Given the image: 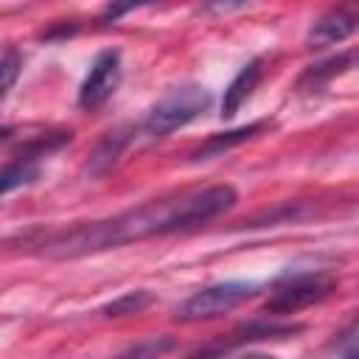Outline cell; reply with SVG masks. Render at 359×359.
<instances>
[{"mask_svg":"<svg viewBox=\"0 0 359 359\" xmlns=\"http://www.w3.org/2000/svg\"><path fill=\"white\" fill-rule=\"evenodd\" d=\"M151 303V294L146 289L137 292H126L121 297H115L112 303L104 306V317H123V314H137L140 309H146Z\"/></svg>","mask_w":359,"mask_h":359,"instance_id":"12","label":"cell"},{"mask_svg":"<svg viewBox=\"0 0 359 359\" xmlns=\"http://www.w3.org/2000/svg\"><path fill=\"white\" fill-rule=\"evenodd\" d=\"M39 174V165L36 163H22V160H8L6 168H3V177H0V191L3 194H11L17 185H25V182H34Z\"/></svg>","mask_w":359,"mask_h":359,"instance_id":"11","label":"cell"},{"mask_svg":"<svg viewBox=\"0 0 359 359\" xmlns=\"http://www.w3.org/2000/svg\"><path fill=\"white\" fill-rule=\"evenodd\" d=\"M356 31H359V6H334L311 22L309 45L314 48L337 45V42H345Z\"/></svg>","mask_w":359,"mask_h":359,"instance_id":"6","label":"cell"},{"mask_svg":"<svg viewBox=\"0 0 359 359\" xmlns=\"http://www.w3.org/2000/svg\"><path fill=\"white\" fill-rule=\"evenodd\" d=\"M160 351H163V342H149V345H140V348H135L132 353H126L121 359H154Z\"/></svg>","mask_w":359,"mask_h":359,"instance_id":"14","label":"cell"},{"mask_svg":"<svg viewBox=\"0 0 359 359\" xmlns=\"http://www.w3.org/2000/svg\"><path fill=\"white\" fill-rule=\"evenodd\" d=\"M126 143H129L126 129H112V132H107V135L101 137V143L95 146L93 157H90L93 171H107V168L118 160V154L123 151V146H126Z\"/></svg>","mask_w":359,"mask_h":359,"instance_id":"9","label":"cell"},{"mask_svg":"<svg viewBox=\"0 0 359 359\" xmlns=\"http://www.w3.org/2000/svg\"><path fill=\"white\" fill-rule=\"evenodd\" d=\"M118 84H121V50L107 48L93 59L90 70L79 87V107L84 112L104 107L112 98V93L118 90Z\"/></svg>","mask_w":359,"mask_h":359,"instance_id":"5","label":"cell"},{"mask_svg":"<svg viewBox=\"0 0 359 359\" xmlns=\"http://www.w3.org/2000/svg\"><path fill=\"white\" fill-rule=\"evenodd\" d=\"M342 359H359V339H356V342L342 353Z\"/></svg>","mask_w":359,"mask_h":359,"instance_id":"15","label":"cell"},{"mask_svg":"<svg viewBox=\"0 0 359 359\" xmlns=\"http://www.w3.org/2000/svg\"><path fill=\"white\" fill-rule=\"evenodd\" d=\"M264 79V62L261 59H250L233 79L230 84L224 87V95H222V118H233L247 101L250 95L255 93V87L261 84Z\"/></svg>","mask_w":359,"mask_h":359,"instance_id":"7","label":"cell"},{"mask_svg":"<svg viewBox=\"0 0 359 359\" xmlns=\"http://www.w3.org/2000/svg\"><path fill=\"white\" fill-rule=\"evenodd\" d=\"M266 126H269V121H252V123H244V126L230 129V132H216V135H210L205 143H199V146L191 151V160L199 163V160L219 157V154H224V151H230V149H236V146H241V143L258 137Z\"/></svg>","mask_w":359,"mask_h":359,"instance_id":"8","label":"cell"},{"mask_svg":"<svg viewBox=\"0 0 359 359\" xmlns=\"http://www.w3.org/2000/svg\"><path fill=\"white\" fill-rule=\"evenodd\" d=\"M351 62H353L351 53H339V56H331V59H325V62H320V65H311V70H306V76L300 79V87H306V84L317 87V84H323V81H328V79L345 73V70L351 67Z\"/></svg>","mask_w":359,"mask_h":359,"instance_id":"10","label":"cell"},{"mask_svg":"<svg viewBox=\"0 0 359 359\" xmlns=\"http://www.w3.org/2000/svg\"><path fill=\"white\" fill-rule=\"evenodd\" d=\"M236 202H238V194L233 185L191 188L180 194H165L160 199H149L109 219L79 222L70 227L39 233V236H25V244L34 252L48 258H81V255L115 250L132 241L199 227L222 216L224 210H230Z\"/></svg>","mask_w":359,"mask_h":359,"instance_id":"1","label":"cell"},{"mask_svg":"<svg viewBox=\"0 0 359 359\" xmlns=\"http://www.w3.org/2000/svg\"><path fill=\"white\" fill-rule=\"evenodd\" d=\"M213 104V95L205 84L188 81L180 87H171L146 115L143 121V135L146 137H165L174 129L191 123L194 118H199L208 107Z\"/></svg>","mask_w":359,"mask_h":359,"instance_id":"3","label":"cell"},{"mask_svg":"<svg viewBox=\"0 0 359 359\" xmlns=\"http://www.w3.org/2000/svg\"><path fill=\"white\" fill-rule=\"evenodd\" d=\"M258 289L261 286L255 280H222V283H210V286L194 292L185 303H180L177 311H174V317L180 323L213 320V317H222V314L233 311L244 300L255 297Z\"/></svg>","mask_w":359,"mask_h":359,"instance_id":"4","label":"cell"},{"mask_svg":"<svg viewBox=\"0 0 359 359\" xmlns=\"http://www.w3.org/2000/svg\"><path fill=\"white\" fill-rule=\"evenodd\" d=\"M236 359H275V356H269V353H241Z\"/></svg>","mask_w":359,"mask_h":359,"instance_id":"16","label":"cell"},{"mask_svg":"<svg viewBox=\"0 0 359 359\" xmlns=\"http://www.w3.org/2000/svg\"><path fill=\"white\" fill-rule=\"evenodd\" d=\"M20 67H22V56H20V50L14 45H8L6 53H3V62H0V70H3V95L11 93V87H14L17 76H20Z\"/></svg>","mask_w":359,"mask_h":359,"instance_id":"13","label":"cell"},{"mask_svg":"<svg viewBox=\"0 0 359 359\" xmlns=\"http://www.w3.org/2000/svg\"><path fill=\"white\" fill-rule=\"evenodd\" d=\"M337 286V278L323 269L286 272L272 283V294L264 303L266 317H289L314 303H323Z\"/></svg>","mask_w":359,"mask_h":359,"instance_id":"2","label":"cell"}]
</instances>
